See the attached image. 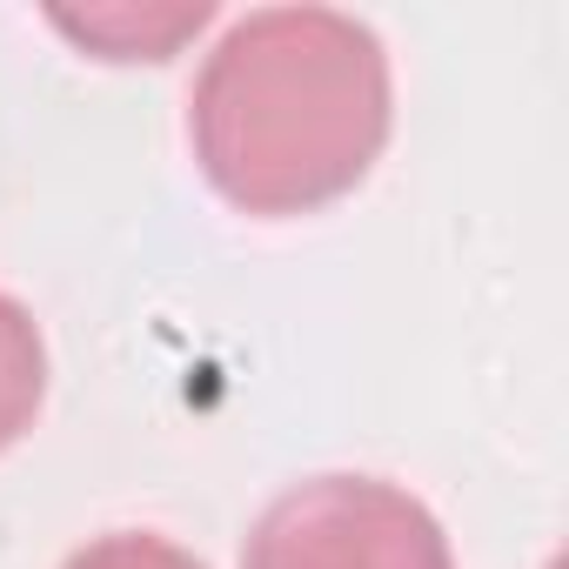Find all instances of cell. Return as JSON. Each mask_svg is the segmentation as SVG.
Instances as JSON below:
<instances>
[{
	"instance_id": "obj_1",
	"label": "cell",
	"mask_w": 569,
	"mask_h": 569,
	"mask_svg": "<svg viewBox=\"0 0 569 569\" xmlns=\"http://www.w3.org/2000/svg\"><path fill=\"white\" fill-rule=\"evenodd\" d=\"M396 128L389 48L336 8L241 14L201 61L188 141L208 188L261 221L316 214L369 181Z\"/></svg>"
},
{
	"instance_id": "obj_2",
	"label": "cell",
	"mask_w": 569,
	"mask_h": 569,
	"mask_svg": "<svg viewBox=\"0 0 569 569\" xmlns=\"http://www.w3.org/2000/svg\"><path fill=\"white\" fill-rule=\"evenodd\" d=\"M241 569H456V556L422 496L382 476H309L254 516Z\"/></svg>"
},
{
	"instance_id": "obj_3",
	"label": "cell",
	"mask_w": 569,
	"mask_h": 569,
	"mask_svg": "<svg viewBox=\"0 0 569 569\" xmlns=\"http://www.w3.org/2000/svg\"><path fill=\"white\" fill-rule=\"evenodd\" d=\"M68 41H81L94 61H168L181 41L208 28V8H88L54 14Z\"/></svg>"
},
{
	"instance_id": "obj_4",
	"label": "cell",
	"mask_w": 569,
	"mask_h": 569,
	"mask_svg": "<svg viewBox=\"0 0 569 569\" xmlns=\"http://www.w3.org/2000/svg\"><path fill=\"white\" fill-rule=\"evenodd\" d=\"M41 402H48V342H41V322L14 296H0V456L34 429Z\"/></svg>"
},
{
	"instance_id": "obj_5",
	"label": "cell",
	"mask_w": 569,
	"mask_h": 569,
	"mask_svg": "<svg viewBox=\"0 0 569 569\" xmlns=\"http://www.w3.org/2000/svg\"><path fill=\"white\" fill-rule=\"evenodd\" d=\"M61 569H208V562L154 529H114V536H94L88 549H74Z\"/></svg>"
}]
</instances>
